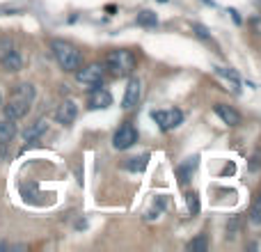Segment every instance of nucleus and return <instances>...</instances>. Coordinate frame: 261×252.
<instances>
[{
	"instance_id": "nucleus-1",
	"label": "nucleus",
	"mask_w": 261,
	"mask_h": 252,
	"mask_svg": "<svg viewBox=\"0 0 261 252\" xmlns=\"http://www.w3.org/2000/svg\"><path fill=\"white\" fill-rule=\"evenodd\" d=\"M50 48H53L55 60H58V64L64 71H76V69H81V51L73 44H69V41H64V39H55L53 44H50Z\"/></svg>"
},
{
	"instance_id": "nucleus-2",
	"label": "nucleus",
	"mask_w": 261,
	"mask_h": 252,
	"mask_svg": "<svg viewBox=\"0 0 261 252\" xmlns=\"http://www.w3.org/2000/svg\"><path fill=\"white\" fill-rule=\"evenodd\" d=\"M106 69H108L113 76H130L135 69V58L130 51H110L108 55H106Z\"/></svg>"
},
{
	"instance_id": "nucleus-3",
	"label": "nucleus",
	"mask_w": 261,
	"mask_h": 252,
	"mask_svg": "<svg viewBox=\"0 0 261 252\" xmlns=\"http://www.w3.org/2000/svg\"><path fill=\"white\" fill-rule=\"evenodd\" d=\"M0 64H3L7 71H18V69L23 67V58L18 51L12 48V41L5 39L3 44H0Z\"/></svg>"
},
{
	"instance_id": "nucleus-4",
	"label": "nucleus",
	"mask_w": 261,
	"mask_h": 252,
	"mask_svg": "<svg viewBox=\"0 0 261 252\" xmlns=\"http://www.w3.org/2000/svg\"><path fill=\"white\" fill-rule=\"evenodd\" d=\"M151 117L163 131H172L184 122V113L181 110H153Z\"/></svg>"
},
{
	"instance_id": "nucleus-5",
	"label": "nucleus",
	"mask_w": 261,
	"mask_h": 252,
	"mask_svg": "<svg viewBox=\"0 0 261 252\" xmlns=\"http://www.w3.org/2000/svg\"><path fill=\"white\" fill-rule=\"evenodd\" d=\"M103 71H106L103 64H90V67L81 69V71L76 69V81L83 83V85L96 87V85H101V83H103Z\"/></svg>"
},
{
	"instance_id": "nucleus-6",
	"label": "nucleus",
	"mask_w": 261,
	"mask_h": 252,
	"mask_svg": "<svg viewBox=\"0 0 261 252\" xmlns=\"http://www.w3.org/2000/svg\"><path fill=\"white\" fill-rule=\"evenodd\" d=\"M30 104H32V101L21 99V96H14V94H12V99H9L7 106L3 108V110H5V117H7L9 122H16V119L25 117L28 110H30Z\"/></svg>"
},
{
	"instance_id": "nucleus-7",
	"label": "nucleus",
	"mask_w": 261,
	"mask_h": 252,
	"mask_svg": "<svg viewBox=\"0 0 261 252\" xmlns=\"http://www.w3.org/2000/svg\"><path fill=\"white\" fill-rule=\"evenodd\" d=\"M135 142H138V133H135V129L130 124H124L122 129L115 133V140H113L115 149H128V147H133Z\"/></svg>"
},
{
	"instance_id": "nucleus-8",
	"label": "nucleus",
	"mask_w": 261,
	"mask_h": 252,
	"mask_svg": "<svg viewBox=\"0 0 261 252\" xmlns=\"http://www.w3.org/2000/svg\"><path fill=\"white\" fill-rule=\"evenodd\" d=\"M76 117H78V106L73 104L71 99L62 101V104L58 106V110H55V119H58L60 124H71Z\"/></svg>"
},
{
	"instance_id": "nucleus-9",
	"label": "nucleus",
	"mask_w": 261,
	"mask_h": 252,
	"mask_svg": "<svg viewBox=\"0 0 261 252\" xmlns=\"http://www.w3.org/2000/svg\"><path fill=\"white\" fill-rule=\"evenodd\" d=\"M140 96H142V85H140V81H138V78H130V81H128V85H126V94H124L122 106H124V108H126V110H130V108H133V106H138Z\"/></svg>"
},
{
	"instance_id": "nucleus-10",
	"label": "nucleus",
	"mask_w": 261,
	"mask_h": 252,
	"mask_svg": "<svg viewBox=\"0 0 261 252\" xmlns=\"http://www.w3.org/2000/svg\"><path fill=\"white\" fill-rule=\"evenodd\" d=\"M87 104H90V108H108L110 104H113V96H110L108 90H103V87L96 85L94 90L90 92V99H87Z\"/></svg>"
},
{
	"instance_id": "nucleus-11",
	"label": "nucleus",
	"mask_w": 261,
	"mask_h": 252,
	"mask_svg": "<svg viewBox=\"0 0 261 252\" xmlns=\"http://www.w3.org/2000/svg\"><path fill=\"white\" fill-rule=\"evenodd\" d=\"M216 115H218V117H220L225 124H229V126H239V124H241V115L236 113L231 106L218 104V106H216Z\"/></svg>"
},
{
	"instance_id": "nucleus-12",
	"label": "nucleus",
	"mask_w": 261,
	"mask_h": 252,
	"mask_svg": "<svg viewBox=\"0 0 261 252\" xmlns=\"http://www.w3.org/2000/svg\"><path fill=\"white\" fill-rule=\"evenodd\" d=\"M44 133H46V122L44 119H39V122H35L32 126H28L25 133H23V138H25V142H35V140L41 138Z\"/></svg>"
},
{
	"instance_id": "nucleus-13",
	"label": "nucleus",
	"mask_w": 261,
	"mask_h": 252,
	"mask_svg": "<svg viewBox=\"0 0 261 252\" xmlns=\"http://www.w3.org/2000/svg\"><path fill=\"white\" fill-rule=\"evenodd\" d=\"M195 165H197V158H188L184 165L176 167V174H179V181H181V184H188V181H190V174L195 172Z\"/></svg>"
},
{
	"instance_id": "nucleus-14",
	"label": "nucleus",
	"mask_w": 261,
	"mask_h": 252,
	"mask_svg": "<svg viewBox=\"0 0 261 252\" xmlns=\"http://www.w3.org/2000/svg\"><path fill=\"white\" fill-rule=\"evenodd\" d=\"M138 26L156 28V26H158V16H156L153 12H149V9H142V12L138 14Z\"/></svg>"
},
{
	"instance_id": "nucleus-15",
	"label": "nucleus",
	"mask_w": 261,
	"mask_h": 252,
	"mask_svg": "<svg viewBox=\"0 0 261 252\" xmlns=\"http://www.w3.org/2000/svg\"><path fill=\"white\" fill-rule=\"evenodd\" d=\"M147 161H149V156L142 154V156H138V158H128V161L124 163V167L130 170V172H142L144 167H147Z\"/></svg>"
},
{
	"instance_id": "nucleus-16",
	"label": "nucleus",
	"mask_w": 261,
	"mask_h": 252,
	"mask_svg": "<svg viewBox=\"0 0 261 252\" xmlns=\"http://www.w3.org/2000/svg\"><path fill=\"white\" fill-rule=\"evenodd\" d=\"M14 135H16V126L9 122V119L0 122V142H9Z\"/></svg>"
},
{
	"instance_id": "nucleus-17",
	"label": "nucleus",
	"mask_w": 261,
	"mask_h": 252,
	"mask_svg": "<svg viewBox=\"0 0 261 252\" xmlns=\"http://www.w3.org/2000/svg\"><path fill=\"white\" fill-rule=\"evenodd\" d=\"M206 245H208L206 239H204V236H197V239H193L188 245H186V248H188L190 252H204V250H206Z\"/></svg>"
},
{
	"instance_id": "nucleus-18",
	"label": "nucleus",
	"mask_w": 261,
	"mask_h": 252,
	"mask_svg": "<svg viewBox=\"0 0 261 252\" xmlns=\"http://www.w3.org/2000/svg\"><path fill=\"white\" fill-rule=\"evenodd\" d=\"M216 73L218 76H222V78H227V81H231L234 83V87H236V92H239V76H236L231 69H222V67H218L216 69Z\"/></svg>"
},
{
	"instance_id": "nucleus-19",
	"label": "nucleus",
	"mask_w": 261,
	"mask_h": 252,
	"mask_svg": "<svg viewBox=\"0 0 261 252\" xmlns=\"http://www.w3.org/2000/svg\"><path fill=\"white\" fill-rule=\"evenodd\" d=\"M186 204H188V211L190 213H197L199 211V197H197V193H186Z\"/></svg>"
},
{
	"instance_id": "nucleus-20",
	"label": "nucleus",
	"mask_w": 261,
	"mask_h": 252,
	"mask_svg": "<svg viewBox=\"0 0 261 252\" xmlns=\"http://www.w3.org/2000/svg\"><path fill=\"white\" fill-rule=\"evenodd\" d=\"M252 218L257 222H261V197H259V202L254 204V209H252Z\"/></svg>"
},
{
	"instance_id": "nucleus-21",
	"label": "nucleus",
	"mask_w": 261,
	"mask_h": 252,
	"mask_svg": "<svg viewBox=\"0 0 261 252\" xmlns=\"http://www.w3.org/2000/svg\"><path fill=\"white\" fill-rule=\"evenodd\" d=\"M252 30H254V32H259V35H261V14H257V16L252 18Z\"/></svg>"
},
{
	"instance_id": "nucleus-22",
	"label": "nucleus",
	"mask_w": 261,
	"mask_h": 252,
	"mask_svg": "<svg viewBox=\"0 0 261 252\" xmlns=\"http://www.w3.org/2000/svg\"><path fill=\"white\" fill-rule=\"evenodd\" d=\"M193 30L195 32H197V37H202V39H206V28H204V26H193Z\"/></svg>"
},
{
	"instance_id": "nucleus-23",
	"label": "nucleus",
	"mask_w": 261,
	"mask_h": 252,
	"mask_svg": "<svg viewBox=\"0 0 261 252\" xmlns=\"http://www.w3.org/2000/svg\"><path fill=\"white\" fill-rule=\"evenodd\" d=\"M259 165H261V154H254V156H252V163H250V167H252V170H257Z\"/></svg>"
},
{
	"instance_id": "nucleus-24",
	"label": "nucleus",
	"mask_w": 261,
	"mask_h": 252,
	"mask_svg": "<svg viewBox=\"0 0 261 252\" xmlns=\"http://www.w3.org/2000/svg\"><path fill=\"white\" fill-rule=\"evenodd\" d=\"M0 106H3V94H0Z\"/></svg>"
}]
</instances>
